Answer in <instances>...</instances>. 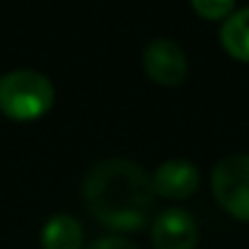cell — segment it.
Listing matches in <instances>:
<instances>
[{"mask_svg": "<svg viewBox=\"0 0 249 249\" xmlns=\"http://www.w3.org/2000/svg\"><path fill=\"white\" fill-rule=\"evenodd\" d=\"M83 191L92 215L116 230L141 228L155 198L150 174L126 158H107L89 167Z\"/></svg>", "mask_w": 249, "mask_h": 249, "instance_id": "6da1fadb", "label": "cell"}, {"mask_svg": "<svg viewBox=\"0 0 249 249\" xmlns=\"http://www.w3.org/2000/svg\"><path fill=\"white\" fill-rule=\"evenodd\" d=\"M53 97V83L39 71L19 68L0 78V109L15 121H29L46 114Z\"/></svg>", "mask_w": 249, "mask_h": 249, "instance_id": "7a4b0ae2", "label": "cell"}, {"mask_svg": "<svg viewBox=\"0 0 249 249\" xmlns=\"http://www.w3.org/2000/svg\"><path fill=\"white\" fill-rule=\"evenodd\" d=\"M211 181L220 206L235 218L249 220V153H235L218 160Z\"/></svg>", "mask_w": 249, "mask_h": 249, "instance_id": "3957f363", "label": "cell"}, {"mask_svg": "<svg viewBox=\"0 0 249 249\" xmlns=\"http://www.w3.org/2000/svg\"><path fill=\"white\" fill-rule=\"evenodd\" d=\"M143 66L155 83L162 85H179L189 73L186 53L174 39L148 41L143 51Z\"/></svg>", "mask_w": 249, "mask_h": 249, "instance_id": "277c9868", "label": "cell"}, {"mask_svg": "<svg viewBox=\"0 0 249 249\" xmlns=\"http://www.w3.org/2000/svg\"><path fill=\"white\" fill-rule=\"evenodd\" d=\"M198 240V225L184 208H167L153 220L155 249H194Z\"/></svg>", "mask_w": 249, "mask_h": 249, "instance_id": "5b68a950", "label": "cell"}, {"mask_svg": "<svg viewBox=\"0 0 249 249\" xmlns=\"http://www.w3.org/2000/svg\"><path fill=\"white\" fill-rule=\"evenodd\" d=\"M150 179H153L155 194H160L165 198H186L196 191L201 174H198V167L191 160L172 158L158 167Z\"/></svg>", "mask_w": 249, "mask_h": 249, "instance_id": "8992f818", "label": "cell"}, {"mask_svg": "<svg viewBox=\"0 0 249 249\" xmlns=\"http://www.w3.org/2000/svg\"><path fill=\"white\" fill-rule=\"evenodd\" d=\"M44 249H80L83 245V228L68 213H56L46 220L41 230Z\"/></svg>", "mask_w": 249, "mask_h": 249, "instance_id": "52a82bcc", "label": "cell"}, {"mask_svg": "<svg viewBox=\"0 0 249 249\" xmlns=\"http://www.w3.org/2000/svg\"><path fill=\"white\" fill-rule=\"evenodd\" d=\"M220 41L235 58L249 61V5L225 17L220 27Z\"/></svg>", "mask_w": 249, "mask_h": 249, "instance_id": "ba28073f", "label": "cell"}, {"mask_svg": "<svg viewBox=\"0 0 249 249\" xmlns=\"http://www.w3.org/2000/svg\"><path fill=\"white\" fill-rule=\"evenodd\" d=\"M191 5L196 7V12H201L203 17L218 19V17H228L232 12L235 0H191Z\"/></svg>", "mask_w": 249, "mask_h": 249, "instance_id": "9c48e42d", "label": "cell"}, {"mask_svg": "<svg viewBox=\"0 0 249 249\" xmlns=\"http://www.w3.org/2000/svg\"><path fill=\"white\" fill-rule=\"evenodd\" d=\"M85 249H138L131 240L126 237H114V235H107V237H97L94 242H89Z\"/></svg>", "mask_w": 249, "mask_h": 249, "instance_id": "30bf717a", "label": "cell"}]
</instances>
